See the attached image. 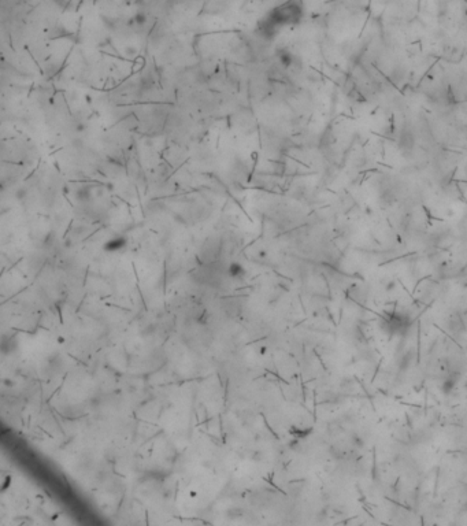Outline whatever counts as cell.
<instances>
[{
	"label": "cell",
	"instance_id": "4",
	"mask_svg": "<svg viewBox=\"0 0 467 526\" xmlns=\"http://www.w3.org/2000/svg\"><path fill=\"white\" fill-rule=\"evenodd\" d=\"M278 58L281 65L285 66V67H289L293 63V55L289 51H286V50H282V51L278 52Z\"/></svg>",
	"mask_w": 467,
	"mask_h": 526
},
{
	"label": "cell",
	"instance_id": "1",
	"mask_svg": "<svg viewBox=\"0 0 467 526\" xmlns=\"http://www.w3.org/2000/svg\"><path fill=\"white\" fill-rule=\"evenodd\" d=\"M304 14L303 3L300 0H286L277 7L272 8L269 13L258 22L256 32L263 39H274L281 28L299 24Z\"/></svg>",
	"mask_w": 467,
	"mask_h": 526
},
{
	"label": "cell",
	"instance_id": "3",
	"mask_svg": "<svg viewBox=\"0 0 467 526\" xmlns=\"http://www.w3.org/2000/svg\"><path fill=\"white\" fill-rule=\"evenodd\" d=\"M244 273H246V270H244V267L241 266L240 263L234 262V263H230L229 267H227V274L232 278H241L244 276Z\"/></svg>",
	"mask_w": 467,
	"mask_h": 526
},
{
	"label": "cell",
	"instance_id": "2",
	"mask_svg": "<svg viewBox=\"0 0 467 526\" xmlns=\"http://www.w3.org/2000/svg\"><path fill=\"white\" fill-rule=\"evenodd\" d=\"M126 244H128V240L123 236H117V237H112L111 240H109L104 244V249L107 252H119V251H122L123 248L126 247Z\"/></svg>",
	"mask_w": 467,
	"mask_h": 526
}]
</instances>
